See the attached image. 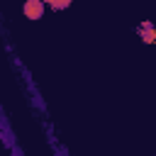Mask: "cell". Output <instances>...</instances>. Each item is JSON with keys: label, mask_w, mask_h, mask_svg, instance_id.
I'll return each instance as SVG.
<instances>
[{"label": "cell", "mask_w": 156, "mask_h": 156, "mask_svg": "<svg viewBox=\"0 0 156 156\" xmlns=\"http://www.w3.org/2000/svg\"><path fill=\"white\" fill-rule=\"evenodd\" d=\"M22 12H24L27 20H41V15H44V2H41V0H27V2L22 5Z\"/></svg>", "instance_id": "6da1fadb"}, {"label": "cell", "mask_w": 156, "mask_h": 156, "mask_svg": "<svg viewBox=\"0 0 156 156\" xmlns=\"http://www.w3.org/2000/svg\"><path fill=\"white\" fill-rule=\"evenodd\" d=\"M49 7L51 10H66V7H71V0H51Z\"/></svg>", "instance_id": "3957f363"}, {"label": "cell", "mask_w": 156, "mask_h": 156, "mask_svg": "<svg viewBox=\"0 0 156 156\" xmlns=\"http://www.w3.org/2000/svg\"><path fill=\"white\" fill-rule=\"evenodd\" d=\"M12 154H15V156H22V151H20V149H17V146H15V149H12Z\"/></svg>", "instance_id": "277c9868"}, {"label": "cell", "mask_w": 156, "mask_h": 156, "mask_svg": "<svg viewBox=\"0 0 156 156\" xmlns=\"http://www.w3.org/2000/svg\"><path fill=\"white\" fill-rule=\"evenodd\" d=\"M139 37H141L144 44H154V41H156V24H154L151 20H144V22L139 24Z\"/></svg>", "instance_id": "7a4b0ae2"}]
</instances>
